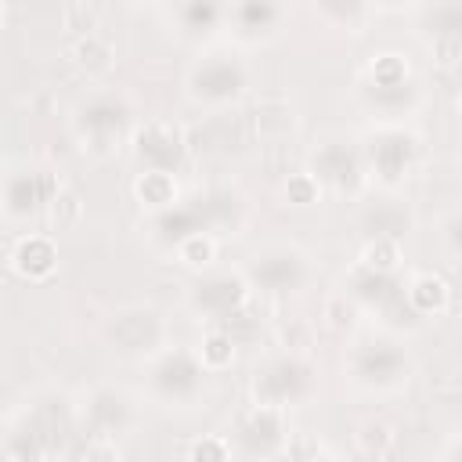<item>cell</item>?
<instances>
[{"label": "cell", "instance_id": "cell-26", "mask_svg": "<svg viewBox=\"0 0 462 462\" xmlns=\"http://www.w3.org/2000/svg\"><path fill=\"white\" fill-rule=\"evenodd\" d=\"M134 195L148 213L170 209L180 202V188H177V173H162V170H141L134 180Z\"/></svg>", "mask_w": 462, "mask_h": 462}, {"label": "cell", "instance_id": "cell-23", "mask_svg": "<svg viewBox=\"0 0 462 462\" xmlns=\"http://www.w3.org/2000/svg\"><path fill=\"white\" fill-rule=\"evenodd\" d=\"M408 224H411V209L401 199H393V191L390 199H379L361 213V231L368 238H401Z\"/></svg>", "mask_w": 462, "mask_h": 462}, {"label": "cell", "instance_id": "cell-16", "mask_svg": "<svg viewBox=\"0 0 462 462\" xmlns=\"http://www.w3.org/2000/svg\"><path fill=\"white\" fill-rule=\"evenodd\" d=\"M235 455L245 458H278L289 451V430H285V411L271 404H249L235 419Z\"/></svg>", "mask_w": 462, "mask_h": 462}, {"label": "cell", "instance_id": "cell-12", "mask_svg": "<svg viewBox=\"0 0 462 462\" xmlns=\"http://www.w3.org/2000/svg\"><path fill=\"white\" fill-rule=\"evenodd\" d=\"M242 271L260 296H296L310 282V256L296 242H267L245 256Z\"/></svg>", "mask_w": 462, "mask_h": 462}, {"label": "cell", "instance_id": "cell-13", "mask_svg": "<svg viewBox=\"0 0 462 462\" xmlns=\"http://www.w3.org/2000/svg\"><path fill=\"white\" fill-rule=\"evenodd\" d=\"M105 346L123 361H148L166 346V318L152 303H126L105 321Z\"/></svg>", "mask_w": 462, "mask_h": 462}, {"label": "cell", "instance_id": "cell-3", "mask_svg": "<svg viewBox=\"0 0 462 462\" xmlns=\"http://www.w3.org/2000/svg\"><path fill=\"white\" fill-rule=\"evenodd\" d=\"M357 105L372 123H408L422 108V83L404 54H372L357 76Z\"/></svg>", "mask_w": 462, "mask_h": 462}, {"label": "cell", "instance_id": "cell-6", "mask_svg": "<svg viewBox=\"0 0 462 462\" xmlns=\"http://www.w3.org/2000/svg\"><path fill=\"white\" fill-rule=\"evenodd\" d=\"M72 137L79 141L83 152L108 159L116 155L123 144L134 141V105L123 90H90L87 97L76 101L72 116H69Z\"/></svg>", "mask_w": 462, "mask_h": 462}, {"label": "cell", "instance_id": "cell-9", "mask_svg": "<svg viewBox=\"0 0 462 462\" xmlns=\"http://www.w3.org/2000/svg\"><path fill=\"white\" fill-rule=\"evenodd\" d=\"M245 94H249V65L238 51L227 47L202 51L184 72V97L195 108L220 112L238 105Z\"/></svg>", "mask_w": 462, "mask_h": 462}, {"label": "cell", "instance_id": "cell-17", "mask_svg": "<svg viewBox=\"0 0 462 462\" xmlns=\"http://www.w3.org/2000/svg\"><path fill=\"white\" fill-rule=\"evenodd\" d=\"M289 22V0H231L227 32L242 47H267Z\"/></svg>", "mask_w": 462, "mask_h": 462}, {"label": "cell", "instance_id": "cell-30", "mask_svg": "<svg viewBox=\"0 0 462 462\" xmlns=\"http://www.w3.org/2000/svg\"><path fill=\"white\" fill-rule=\"evenodd\" d=\"M231 451H235V448H231V440H227V444H209V440H206V444L188 448V455H209V458H227Z\"/></svg>", "mask_w": 462, "mask_h": 462}, {"label": "cell", "instance_id": "cell-28", "mask_svg": "<svg viewBox=\"0 0 462 462\" xmlns=\"http://www.w3.org/2000/svg\"><path fill=\"white\" fill-rule=\"evenodd\" d=\"M213 256H217V235H195L173 249V260L184 267H195V271H206L213 263Z\"/></svg>", "mask_w": 462, "mask_h": 462}, {"label": "cell", "instance_id": "cell-20", "mask_svg": "<svg viewBox=\"0 0 462 462\" xmlns=\"http://www.w3.org/2000/svg\"><path fill=\"white\" fill-rule=\"evenodd\" d=\"M58 177L54 170L43 166H14L4 180V213L7 220H29L40 209H47V202L58 195Z\"/></svg>", "mask_w": 462, "mask_h": 462}, {"label": "cell", "instance_id": "cell-11", "mask_svg": "<svg viewBox=\"0 0 462 462\" xmlns=\"http://www.w3.org/2000/svg\"><path fill=\"white\" fill-rule=\"evenodd\" d=\"M307 173L321 191L339 199H357L372 184L361 137H350V134H325L307 155Z\"/></svg>", "mask_w": 462, "mask_h": 462}, {"label": "cell", "instance_id": "cell-27", "mask_svg": "<svg viewBox=\"0 0 462 462\" xmlns=\"http://www.w3.org/2000/svg\"><path fill=\"white\" fill-rule=\"evenodd\" d=\"M199 357H202V365L209 372L231 368V361H235V339H231V332L224 325H206V336L199 343Z\"/></svg>", "mask_w": 462, "mask_h": 462}, {"label": "cell", "instance_id": "cell-1", "mask_svg": "<svg viewBox=\"0 0 462 462\" xmlns=\"http://www.w3.org/2000/svg\"><path fill=\"white\" fill-rule=\"evenodd\" d=\"M79 433L76 401L65 393H36L25 408H18L7 422L4 455L11 462H43L69 455L72 437Z\"/></svg>", "mask_w": 462, "mask_h": 462}, {"label": "cell", "instance_id": "cell-31", "mask_svg": "<svg viewBox=\"0 0 462 462\" xmlns=\"http://www.w3.org/2000/svg\"><path fill=\"white\" fill-rule=\"evenodd\" d=\"M440 455H444V458H462V437H455V440H448V444L440 448Z\"/></svg>", "mask_w": 462, "mask_h": 462}, {"label": "cell", "instance_id": "cell-29", "mask_svg": "<svg viewBox=\"0 0 462 462\" xmlns=\"http://www.w3.org/2000/svg\"><path fill=\"white\" fill-rule=\"evenodd\" d=\"M440 245L451 260L462 263V206H455L444 220H440Z\"/></svg>", "mask_w": 462, "mask_h": 462}, {"label": "cell", "instance_id": "cell-19", "mask_svg": "<svg viewBox=\"0 0 462 462\" xmlns=\"http://www.w3.org/2000/svg\"><path fill=\"white\" fill-rule=\"evenodd\" d=\"M134 159L137 170H162V173H180V166L188 162V144L177 123L170 119H152L144 126L134 130Z\"/></svg>", "mask_w": 462, "mask_h": 462}, {"label": "cell", "instance_id": "cell-32", "mask_svg": "<svg viewBox=\"0 0 462 462\" xmlns=\"http://www.w3.org/2000/svg\"><path fill=\"white\" fill-rule=\"evenodd\" d=\"M101 4H116V7H130V4H137V0H101Z\"/></svg>", "mask_w": 462, "mask_h": 462}, {"label": "cell", "instance_id": "cell-5", "mask_svg": "<svg viewBox=\"0 0 462 462\" xmlns=\"http://www.w3.org/2000/svg\"><path fill=\"white\" fill-rule=\"evenodd\" d=\"M209 368L202 365L199 350L191 346H162L155 357L144 361V390L152 404L166 411H191L209 393Z\"/></svg>", "mask_w": 462, "mask_h": 462}, {"label": "cell", "instance_id": "cell-2", "mask_svg": "<svg viewBox=\"0 0 462 462\" xmlns=\"http://www.w3.org/2000/svg\"><path fill=\"white\" fill-rule=\"evenodd\" d=\"M245 220V202L227 191V188H209V191H195L188 199H180L170 209L148 213V238L155 249L170 253L195 238V235H220V231H235Z\"/></svg>", "mask_w": 462, "mask_h": 462}, {"label": "cell", "instance_id": "cell-15", "mask_svg": "<svg viewBox=\"0 0 462 462\" xmlns=\"http://www.w3.org/2000/svg\"><path fill=\"white\" fill-rule=\"evenodd\" d=\"M76 415H79V433L90 440H116L126 437L137 422V404L123 386H90L79 401H76Z\"/></svg>", "mask_w": 462, "mask_h": 462}, {"label": "cell", "instance_id": "cell-8", "mask_svg": "<svg viewBox=\"0 0 462 462\" xmlns=\"http://www.w3.org/2000/svg\"><path fill=\"white\" fill-rule=\"evenodd\" d=\"M318 386H321L318 365L296 350L267 354L263 361H256V368L249 375V397L256 404H271L282 411L310 404L318 397Z\"/></svg>", "mask_w": 462, "mask_h": 462}, {"label": "cell", "instance_id": "cell-22", "mask_svg": "<svg viewBox=\"0 0 462 462\" xmlns=\"http://www.w3.org/2000/svg\"><path fill=\"white\" fill-rule=\"evenodd\" d=\"M11 271L25 282H47L58 271V245L47 235H22L11 245Z\"/></svg>", "mask_w": 462, "mask_h": 462}, {"label": "cell", "instance_id": "cell-14", "mask_svg": "<svg viewBox=\"0 0 462 462\" xmlns=\"http://www.w3.org/2000/svg\"><path fill=\"white\" fill-rule=\"evenodd\" d=\"M249 292H253V285L242 267L238 271H199V278L188 289V310L202 325L227 328V321L245 310Z\"/></svg>", "mask_w": 462, "mask_h": 462}, {"label": "cell", "instance_id": "cell-18", "mask_svg": "<svg viewBox=\"0 0 462 462\" xmlns=\"http://www.w3.org/2000/svg\"><path fill=\"white\" fill-rule=\"evenodd\" d=\"M415 32L440 61L462 58V0H422L415 11Z\"/></svg>", "mask_w": 462, "mask_h": 462}, {"label": "cell", "instance_id": "cell-10", "mask_svg": "<svg viewBox=\"0 0 462 462\" xmlns=\"http://www.w3.org/2000/svg\"><path fill=\"white\" fill-rule=\"evenodd\" d=\"M368 180L383 191H397L422 162V137L408 123H372L361 134Z\"/></svg>", "mask_w": 462, "mask_h": 462}, {"label": "cell", "instance_id": "cell-21", "mask_svg": "<svg viewBox=\"0 0 462 462\" xmlns=\"http://www.w3.org/2000/svg\"><path fill=\"white\" fill-rule=\"evenodd\" d=\"M227 7L231 0H180L170 14L184 43H206L220 29H227Z\"/></svg>", "mask_w": 462, "mask_h": 462}, {"label": "cell", "instance_id": "cell-25", "mask_svg": "<svg viewBox=\"0 0 462 462\" xmlns=\"http://www.w3.org/2000/svg\"><path fill=\"white\" fill-rule=\"evenodd\" d=\"M314 14L339 32H361L372 14H375V0H310Z\"/></svg>", "mask_w": 462, "mask_h": 462}, {"label": "cell", "instance_id": "cell-4", "mask_svg": "<svg viewBox=\"0 0 462 462\" xmlns=\"http://www.w3.org/2000/svg\"><path fill=\"white\" fill-rule=\"evenodd\" d=\"M346 375L350 383L368 397H390L401 393L415 375V357L408 343L386 328L365 332L346 350Z\"/></svg>", "mask_w": 462, "mask_h": 462}, {"label": "cell", "instance_id": "cell-7", "mask_svg": "<svg viewBox=\"0 0 462 462\" xmlns=\"http://www.w3.org/2000/svg\"><path fill=\"white\" fill-rule=\"evenodd\" d=\"M346 296L357 310H365L368 318H379L386 328L419 325V318L408 303V278L401 267L372 263L361 256L346 274Z\"/></svg>", "mask_w": 462, "mask_h": 462}, {"label": "cell", "instance_id": "cell-24", "mask_svg": "<svg viewBox=\"0 0 462 462\" xmlns=\"http://www.w3.org/2000/svg\"><path fill=\"white\" fill-rule=\"evenodd\" d=\"M408 303H411V310H415L419 321L440 318L448 310V303H451V289H448V282L440 274L419 271V274L408 278Z\"/></svg>", "mask_w": 462, "mask_h": 462}]
</instances>
